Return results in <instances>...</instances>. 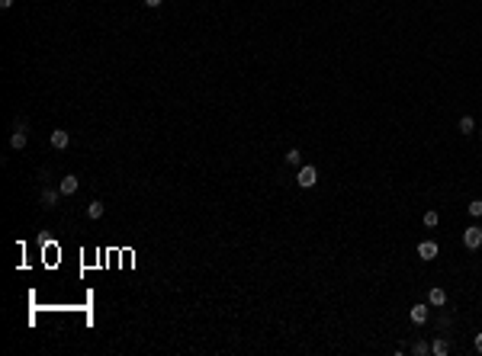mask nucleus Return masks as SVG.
<instances>
[{"mask_svg": "<svg viewBox=\"0 0 482 356\" xmlns=\"http://www.w3.org/2000/svg\"><path fill=\"white\" fill-rule=\"evenodd\" d=\"M296 183H299V189H312L318 183V167H312V164H302L299 174H296Z\"/></svg>", "mask_w": 482, "mask_h": 356, "instance_id": "nucleus-1", "label": "nucleus"}, {"mask_svg": "<svg viewBox=\"0 0 482 356\" xmlns=\"http://www.w3.org/2000/svg\"><path fill=\"white\" fill-rule=\"evenodd\" d=\"M463 244L470 250H479L482 247V228H479V225H470V228L463 231Z\"/></svg>", "mask_w": 482, "mask_h": 356, "instance_id": "nucleus-2", "label": "nucleus"}, {"mask_svg": "<svg viewBox=\"0 0 482 356\" xmlns=\"http://www.w3.org/2000/svg\"><path fill=\"white\" fill-rule=\"evenodd\" d=\"M58 196H61V189H52V186H42V193H39V202L45 205V209H55L58 205Z\"/></svg>", "mask_w": 482, "mask_h": 356, "instance_id": "nucleus-3", "label": "nucleus"}, {"mask_svg": "<svg viewBox=\"0 0 482 356\" xmlns=\"http://www.w3.org/2000/svg\"><path fill=\"white\" fill-rule=\"evenodd\" d=\"M77 186H80V180L74 174H68V177H61V183H58V189H61V196H74L77 193Z\"/></svg>", "mask_w": 482, "mask_h": 356, "instance_id": "nucleus-4", "label": "nucleus"}, {"mask_svg": "<svg viewBox=\"0 0 482 356\" xmlns=\"http://www.w3.org/2000/svg\"><path fill=\"white\" fill-rule=\"evenodd\" d=\"M437 254H440L437 241H421V244H418V257H421V260H434Z\"/></svg>", "mask_w": 482, "mask_h": 356, "instance_id": "nucleus-5", "label": "nucleus"}, {"mask_svg": "<svg viewBox=\"0 0 482 356\" xmlns=\"http://www.w3.org/2000/svg\"><path fill=\"white\" fill-rule=\"evenodd\" d=\"M68 145H71V135H68L65 128H55V132H52V148L61 151V148H68Z\"/></svg>", "mask_w": 482, "mask_h": 356, "instance_id": "nucleus-6", "label": "nucleus"}, {"mask_svg": "<svg viewBox=\"0 0 482 356\" xmlns=\"http://www.w3.org/2000/svg\"><path fill=\"white\" fill-rule=\"evenodd\" d=\"M26 141H29V138H26V128H16V132L10 135V148H13V151H23Z\"/></svg>", "mask_w": 482, "mask_h": 356, "instance_id": "nucleus-7", "label": "nucleus"}, {"mask_svg": "<svg viewBox=\"0 0 482 356\" xmlns=\"http://www.w3.org/2000/svg\"><path fill=\"white\" fill-rule=\"evenodd\" d=\"M412 321H415V324H427V314H431V311H427V305H412Z\"/></svg>", "mask_w": 482, "mask_h": 356, "instance_id": "nucleus-8", "label": "nucleus"}, {"mask_svg": "<svg viewBox=\"0 0 482 356\" xmlns=\"http://www.w3.org/2000/svg\"><path fill=\"white\" fill-rule=\"evenodd\" d=\"M431 353L434 356H447V353H450V340H447V337H437L431 344Z\"/></svg>", "mask_w": 482, "mask_h": 356, "instance_id": "nucleus-9", "label": "nucleus"}, {"mask_svg": "<svg viewBox=\"0 0 482 356\" xmlns=\"http://www.w3.org/2000/svg\"><path fill=\"white\" fill-rule=\"evenodd\" d=\"M103 212H106V205L100 202V199H93L90 205H87V218H93V222H97V218H103Z\"/></svg>", "mask_w": 482, "mask_h": 356, "instance_id": "nucleus-10", "label": "nucleus"}, {"mask_svg": "<svg viewBox=\"0 0 482 356\" xmlns=\"http://www.w3.org/2000/svg\"><path fill=\"white\" fill-rule=\"evenodd\" d=\"M427 305H447V292L444 289H431V292H427Z\"/></svg>", "mask_w": 482, "mask_h": 356, "instance_id": "nucleus-11", "label": "nucleus"}, {"mask_svg": "<svg viewBox=\"0 0 482 356\" xmlns=\"http://www.w3.org/2000/svg\"><path fill=\"white\" fill-rule=\"evenodd\" d=\"M283 157H286V164H293V167H302V151L299 148H289Z\"/></svg>", "mask_w": 482, "mask_h": 356, "instance_id": "nucleus-12", "label": "nucleus"}, {"mask_svg": "<svg viewBox=\"0 0 482 356\" xmlns=\"http://www.w3.org/2000/svg\"><path fill=\"white\" fill-rule=\"evenodd\" d=\"M460 132L473 135V132H476V119H473V116H463V119H460Z\"/></svg>", "mask_w": 482, "mask_h": 356, "instance_id": "nucleus-13", "label": "nucleus"}, {"mask_svg": "<svg viewBox=\"0 0 482 356\" xmlns=\"http://www.w3.org/2000/svg\"><path fill=\"white\" fill-rule=\"evenodd\" d=\"M412 353H415V356H427V353H431V344H427V340H415V344H412Z\"/></svg>", "mask_w": 482, "mask_h": 356, "instance_id": "nucleus-14", "label": "nucleus"}, {"mask_svg": "<svg viewBox=\"0 0 482 356\" xmlns=\"http://www.w3.org/2000/svg\"><path fill=\"white\" fill-rule=\"evenodd\" d=\"M421 222L427 225V228H437V222H440V215H437V212H434V209H431V212H424V218H421Z\"/></svg>", "mask_w": 482, "mask_h": 356, "instance_id": "nucleus-15", "label": "nucleus"}, {"mask_svg": "<svg viewBox=\"0 0 482 356\" xmlns=\"http://www.w3.org/2000/svg\"><path fill=\"white\" fill-rule=\"evenodd\" d=\"M470 215H473V218L482 215V199H473V202H470Z\"/></svg>", "mask_w": 482, "mask_h": 356, "instance_id": "nucleus-16", "label": "nucleus"}, {"mask_svg": "<svg viewBox=\"0 0 482 356\" xmlns=\"http://www.w3.org/2000/svg\"><path fill=\"white\" fill-rule=\"evenodd\" d=\"M437 331H450V314H440V321H437Z\"/></svg>", "mask_w": 482, "mask_h": 356, "instance_id": "nucleus-17", "label": "nucleus"}, {"mask_svg": "<svg viewBox=\"0 0 482 356\" xmlns=\"http://www.w3.org/2000/svg\"><path fill=\"white\" fill-rule=\"evenodd\" d=\"M473 347H476V353H482V334H476V340H473Z\"/></svg>", "mask_w": 482, "mask_h": 356, "instance_id": "nucleus-18", "label": "nucleus"}, {"mask_svg": "<svg viewBox=\"0 0 482 356\" xmlns=\"http://www.w3.org/2000/svg\"><path fill=\"white\" fill-rule=\"evenodd\" d=\"M161 3H164V0H145V6H151V10H154V6H161Z\"/></svg>", "mask_w": 482, "mask_h": 356, "instance_id": "nucleus-19", "label": "nucleus"}, {"mask_svg": "<svg viewBox=\"0 0 482 356\" xmlns=\"http://www.w3.org/2000/svg\"><path fill=\"white\" fill-rule=\"evenodd\" d=\"M0 6H3V10H10V6H13V0H0Z\"/></svg>", "mask_w": 482, "mask_h": 356, "instance_id": "nucleus-20", "label": "nucleus"}, {"mask_svg": "<svg viewBox=\"0 0 482 356\" xmlns=\"http://www.w3.org/2000/svg\"><path fill=\"white\" fill-rule=\"evenodd\" d=\"M479 132H482V128H479Z\"/></svg>", "mask_w": 482, "mask_h": 356, "instance_id": "nucleus-21", "label": "nucleus"}]
</instances>
